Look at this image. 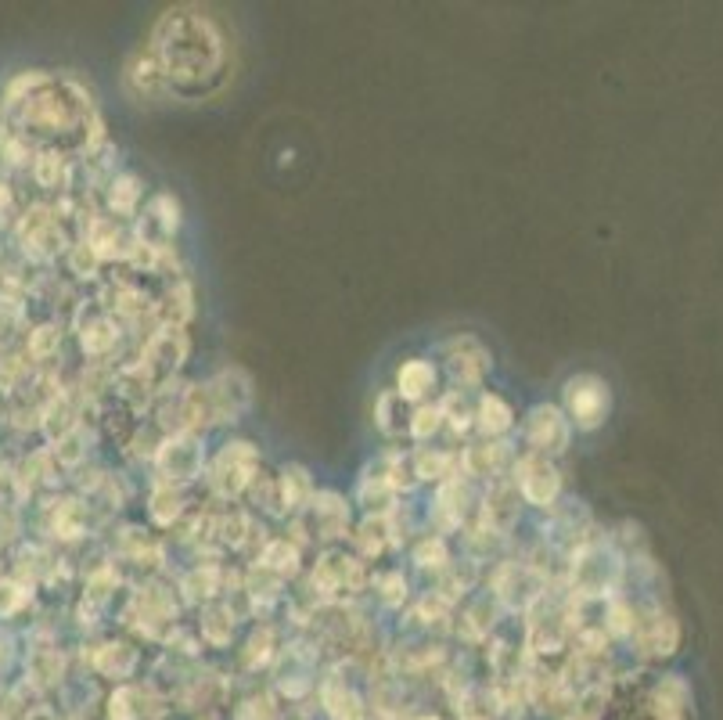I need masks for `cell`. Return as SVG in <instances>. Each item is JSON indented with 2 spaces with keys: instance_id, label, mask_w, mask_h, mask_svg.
Here are the masks:
<instances>
[{
  "instance_id": "obj_1",
  "label": "cell",
  "mask_w": 723,
  "mask_h": 720,
  "mask_svg": "<svg viewBox=\"0 0 723 720\" xmlns=\"http://www.w3.org/2000/svg\"><path fill=\"white\" fill-rule=\"evenodd\" d=\"M152 58L173 87H202L224 69V36L195 8H173L155 22Z\"/></svg>"
},
{
  "instance_id": "obj_2",
  "label": "cell",
  "mask_w": 723,
  "mask_h": 720,
  "mask_svg": "<svg viewBox=\"0 0 723 720\" xmlns=\"http://www.w3.org/2000/svg\"><path fill=\"white\" fill-rule=\"evenodd\" d=\"M8 112L22 126L18 137L40 141H65L83 126H94L90 101L72 80H58L51 72H26L8 87Z\"/></svg>"
},
{
  "instance_id": "obj_3",
  "label": "cell",
  "mask_w": 723,
  "mask_h": 720,
  "mask_svg": "<svg viewBox=\"0 0 723 720\" xmlns=\"http://www.w3.org/2000/svg\"><path fill=\"white\" fill-rule=\"evenodd\" d=\"M623 580V558L612 544H583L572 558V587L583 598H605Z\"/></svg>"
},
{
  "instance_id": "obj_4",
  "label": "cell",
  "mask_w": 723,
  "mask_h": 720,
  "mask_svg": "<svg viewBox=\"0 0 723 720\" xmlns=\"http://www.w3.org/2000/svg\"><path fill=\"white\" fill-rule=\"evenodd\" d=\"M259 476V450L245 440L224 443V450L216 454L213 468H209V483L220 497H238L241 490H249Z\"/></svg>"
},
{
  "instance_id": "obj_5",
  "label": "cell",
  "mask_w": 723,
  "mask_h": 720,
  "mask_svg": "<svg viewBox=\"0 0 723 720\" xmlns=\"http://www.w3.org/2000/svg\"><path fill=\"white\" fill-rule=\"evenodd\" d=\"M562 396H565V418L583 432L598 429L608 418V407H612L608 386L598 375H572L569 382H565Z\"/></svg>"
},
{
  "instance_id": "obj_6",
  "label": "cell",
  "mask_w": 723,
  "mask_h": 720,
  "mask_svg": "<svg viewBox=\"0 0 723 720\" xmlns=\"http://www.w3.org/2000/svg\"><path fill=\"white\" fill-rule=\"evenodd\" d=\"M18 245L40 263L54 260L58 252H65V231L62 224H58L54 209H44V206L26 209L22 220H18Z\"/></svg>"
},
{
  "instance_id": "obj_7",
  "label": "cell",
  "mask_w": 723,
  "mask_h": 720,
  "mask_svg": "<svg viewBox=\"0 0 723 720\" xmlns=\"http://www.w3.org/2000/svg\"><path fill=\"white\" fill-rule=\"evenodd\" d=\"M202 461H206V450H202V440H198L195 432H177L170 440H162V447L155 450L159 476L173 486L191 483L202 472Z\"/></svg>"
},
{
  "instance_id": "obj_8",
  "label": "cell",
  "mask_w": 723,
  "mask_h": 720,
  "mask_svg": "<svg viewBox=\"0 0 723 720\" xmlns=\"http://www.w3.org/2000/svg\"><path fill=\"white\" fill-rule=\"evenodd\" d=\"M209 404H213V422H238L252 404V378L241 368H220L206 382Z\"/></svg>"
},
{
  "instance_id": "obj_9",
  "label": "cell",
  "mask_w": 723,
  "mask_h": 720,
  "mask_svg": "<svg viewBox=\"0 0 723 720\" xmlns=\"http://www.w3.org/2000/svg\"><path fill=\"white\" fill-rule=\"evenodd\" d=\"M184 360H188V335L180 332V328L162 324L159 332L144 342L141 368L152 375V382H166V378H173Z\"/></svg>"
},
{
  "instance_id": "obj_10",
  "label": "cell",
  "mask_w": 723,
  "mask_h": 720,
  "mask_svg": "<svg viewBox=\"0 0 723 720\" xmlns=\"http://www.w3.org/2000/svg\"><path fill=\"white\" fill-rule=\"evenodd\" d=\"M515 490L536 508H551L562 494V476L544 454H526L515 468Z\"/></svg>"
},
{
  "instance_id": "obj_11",
  "label": "cell",
  "mask_w": 723,
  "mask_h": 720,
  "mask_svg": "<svg viewBox=\"0 0 723 720\" xmlns=\"http://www.w3.org/2000/svg\"><path fill=\"white\" fill-rule=\"evenodd\" d=\"M493 594L508 609H529L533 602L544 598V576L526 562H504L493 576Z\"/></svg>"
},
{
  "instance_id": "obj_12",
  "label": "cell",
  "mask_w": 723,
  "mask_h": 720,
  "mask_svg": "<svg viewBox=\"0 0 723 720\" xmlns=\"http://www.w3.org/2000/svg\"><path fill=\"white\" fill-rule=\"evenodd\" d=\"M313 587L324 594V598H346V594H357L364 587V566L360 558L342 555V551H328L321 555V562L313 566Z\"/></svg>"
},
{
  "instance_id": "obj_13",
  "label": "cell",
  "mask_w": 723,
  "mask_h": 720,
  "mask_svg": "<svg viewBox=\"0 0 723 720\" xmlns=\"http://www.w3.org/2000/svg\"><path fill=\"white\" fill-rule=\"evenodd\" d=\"M637 648L644 656H673V648L680 645V627L670 612L662 609H648V612H634V630Z\"/></svg>"
},
{
  "instance_id": "obj_14",
  "label": "cell",
  "mask_w": 723,
  "mask_h": 720,
  "mask_svg": "<svg viewBox=\"0 0 723 720\" xmlns=\"http://www.w3.org/2000/svg\"><path fill=\"white\" fill-rule=\"evenodd\" d=\"M526 440L533 443V454H562L569 447V418L554 404H536L526 418Z\"/></svg>"
},
{
  "instance_id": "obj_15",
  "label": "cell",
  "mask_w": 723,
  "mask_h": 720,
  "mask_svg": "<svg viewBox=\"0 0 723 720\" xmlns=\"http://www.w3.org/2000/svg\"><path fill=\"white\" fill-rule=\"evenodd\" d=\"M447 364L457 386H479L486 371H490V353L472 335H457L447 342Z\"/></svg>"
},
{
  "instance_id": "obj_16",
  "label": "cell",
  "mask_w": 723,
  "mask_h": 720,
  "mask_svg": "<svg viewBox=\"0 0 723 720\" xmlns=\"http://www.w3.org/2000/svg\"><path fill=\"white\" fill-rule=\"evenodd\" d=\"M83 245H87L98 260H119V256H134L141 238H134V234L126 231L123 224H116L112 216H94L87 224V242Z\"/></svg>"
},
{
  "instance_id": "obj_17",
  "label": "cell",
  "mask_w": 723,
  "mask_h": 720,
  "mask_svg": "<svg viewBox=\"0 0 723 720\" xmlns=\"http://www.w3.org/2000/svg\"><path fill=\"white\" fill-rule=\"evenodd\" d=\"M303 512H310L313 537H321V540L346 537V530H349V504L342 501L339 494H331V490H324V494H313Z\"/></svg>"
},
{
  "instance_id": "obj_18",
  "label": "cell",
  "mask_w": 723,
  "mask_h": 720,
  "mask_svg": "<svg viewBox=\"0 0 723 720\" xmlns=\"http://www.w3.org/2000/svg\"><path fill=\"white\" fill-rule=\"evenodd\" d=\"M126 87L134 90L137 98H159L166 90V76L152 54H137L134 62L126 65Z\"/></svg>"
},
{
  "instance_id": "obj_19",
  "label": "cell",
  "mask_w": 723,
  "mask_h": 720,
  "mask_svg": "<svg viewBox=\"0 0 723 720\" xmlns=\"http://www.w3.org/2000/svg\"><path fill=\"white\" fill-rule=\"evenodd\" d=\"M432 386H436V368H432L429 360L411 357L403 360L400 371H396V393H400L403 400H421Z\"/></svg>"
},
{
  "instance_id": "obj_20",
  "label": "cell",
  "mask_w": 723,
  "mask_h": 720,
  "mask_svg": "<svg viewBox=\"0 0 723 720\" xmlns=\"http://www.w3.org/2000/svg\"><path fill=\"white\" fill-rule=\"evenodd\" d=\"M486 522L493 533H508L518 522V490L511 483H497L486 494Z\"/></svg>"
},
{
  "instance_id": "obj_21",
  "label": "cell",
  "mask_w": 723,
  "mask_h": 720,
  "mask_svg": "<svg viewBox=\"0 0 723 720\" xmlns=\"http://www.w3.org/2000/svg\"><path fill=\"white\" fill-rule=\"evenodd\" d=\"M411 414L414 411H407V400H403L396 389H385V393L378 396L375 422H378V429H382L385 436H400L403 429L411 432Z\"/></svg>"
},
{
  "instance_id": "obj_22",
  "label": "cell",
  "mask_w": 723,
  "mask_h": 720,
  "mask_svg": "<svg viewBox=\"0 0 723 720\" xmlns=\"http://www.w3.org/2000/svg\"><path fill=\"white\" fill-rule=\"evenodd\" d=\"M277 486H281V504H285L288 512H303L306 504H310V497H313V479H310V472H306L303 465H285V468H281V479H277Z\"/></svg>"
},
{
  "instance_id": "obj_23",
  "label": "cell",
  "mask_w": 723,
  "mask_h": 720,
  "mask_svg": "<svg viewBox=\"0 0 723 720\" xmlns=\"http://www.w3.org/2000/svg\"><path fill=\"white\" fill-rule=\"evenodd\" d=\"M94 666H98V674H105V677H130L134 674V666H137V652L130 645L108 641V645L98 648Z\"/></svg>"
},
{
  "instance_id": "obj_24",
  "label": "cell",
  "mask_w": 723,
  "mask_h": 720,
  "mask_svg": "<svg viewBox=\"0 0 723 720\" xmlns=\"http://www.w3.org/2000/svg\"><path fill=\"white\" fill-rule=\"evenodd\" d=\"M324 706L335 720H364V702L353 688L339 681H328L324 684Z\"/></svg>"
},
{
  "instance_id": "obj_25",
  "label": "cell",
  "mask_w": 723,
  "mask_h": 720,
  "mask_svg": "<svg viewBox=\"0 0 723 720\" xmlns=\"http://www.w3.org/2000/svg\"><path fill=\"white\" fill-rule=\"evenodd\" d=\"M511 407L500 400L497 393H486L479 400V407H475V422H479V429L486 432V436H500V432L511 429Z\"/></svg>"
},
{
  "instance_id": "obj_26",
  "label": "cell",
  "mask_w": 723,
  "mask_h": 720,
  "mask_svg": "<svg viewBox=\"0 0 723 720\" xmlns=\"http://www.w3.org/2000/svg\"><path fill=\"white\" fill-rule=\"evenodd\" d=\"M33 180L40 188L58 191L69 184V162H65L62 152H40L33 159Z\"/></svg>"
},
{
  "instance_id": "obj_27",
  "label": "cell",
  "mask_w": 723,
  "mask_h": 720,
  "mask_svg": "<svg viewBox=\"0 0 723 720\" xmlns=\"http://www.w3.org/2000/svg\"><path fill=\"white\" fill-rule=\"evenodd\" d=\"M504 458H508V450H504V443H479V447H468L465 450V468L472 472V476H497L500 465H504Z\"/></svg>"
},
{
  "instance_id": "obj_28",
  "label": "cell",
  "mask_w": 723,
  "mask_h": 720,
  "mask_svg": "<svg viewBox=\"0 0 723 720\" xmlns=\"http://www.w3.org/2000/svg\"><path fill=\"white\" fill-rule=\"evenodd\" d=\"M184 515V490L173 483H162L152 490V519L159 526H173Z\"/></svg>"
},
{
  "instance_id": "obj_29",
  "label": "cell",
  "mask_w": 723,
  "mask_h": 720,
  "mask_svg": "<svg viewBox=\"0 0 723 720\" xmlns=\"http://www.w3.org/2000/svg\"><path fill=\"white\" fill-rule=\"evenodd\" d=\"M141 180L134 177V173H123V177L112 180V191H108V206H112V213L119 216H134L137 206H141Z\"/></svg>"
},
{
  "instance_id": "obj_30",
  "label": "cell",
  "mask_w": 723,
  "mask_h": 720,
  "mask_svg": "<svg viewBox=\"0 0 723 720\" xmlns=\"http://www.w3.org/2000/svg\"><path fill=\"white\" fill-rule=\"evenodd\" d=\"M116 339H119V332L108 317H94V321H87V328L80 332L83 350H87L90 357H105V353L116 346Z\"/></svg>"
},
{
  "instance_id": "obj_31",
  "label": "cell",
  "mask_w": 723,
  "mask_h": 720,
  "mask_svg": "<svg viewBox=\"0 0 723 720\" xmlns=\"http://www.w3.org/2000/svg\"><path fill=\"white\" fill-rule=\"evenodd\" d=\"M393 486H389V479H385V472L382 476H371L367 472L364 479H360V504H364L367 512H378V515H385L389 512V504H393Z\"/></svg>"
},
{
  "instance_id": "obj_32",
  "label": "cell",
  "mask_w": 723,
  "mask_h": 720,
  "mask_svg": "<svg viewBox=\"0 0 723 720\" xmlns=\"http://www.w3.org/2000/svg\"><path fill=\"white\" fill-rule=\"evenodd\" d=\"M202 634H206L209 645H227L234 634V612L224 609V605H209L202 612Z\"/></svg>"
},
{
  "instance_id": "obj_33",
  "label": "cell",
  "mask_w": 723,
  "mask_h": 720,
  "mask_svg": "<svg viewBox=\"0 0 723 720\" xmlns=\"http://www.w3.org/2000/svg\"><path fill=\"white\" fill-rule=\"evenodd\" d=\"M259 562H263L267 569H274V573L285 580V576H292L295 569H299V548H295V544H288V540H270Z\"/></svg>"
},
{
  "instance_id": "obj_34",
  "label": "cell",
  "mask_w": 723,
  "mask_h": 720,
  "mask_svg": "<svg viewBox=\"0 0 723 720\" xmlns=\"http://www.w3.org/2000/svg\"><path fill=\"white\" fill-rule=\"evenodd\" d=\"M191 288L188 285H173L170 292H166V299H162V306H159V314H162V321L170 324V328H180V324L188 321L191 317Z\"/></svg>"
},
{
  "instance_id": "obj_35",
  "label": "cell",
  "mask_w": 723,
  "mask_h": 720,
  "mask_svg": "<svg viewBox=\"0 0 723 720\" xmlns=\"http://www.w3.org/2000/svg\"><path fill=\"white\" fill-rule=\"evenodd\" d=\"M220 591V569L216 566H198L184 576V594L188 602H202V598H213Z\"/></svg>"
},
{
  "instance_id": "obj_36",
  "label": "cell",
  "mask_w": 723,
  "mask_h": 720,
  "mask_svg": "<svg viewBox=\"0 0 723 720\" xmlns=\"http://www.w3.org/2000/svg\"><path fill=\"white\" fill-rule=\"evenodd\" d=\"M454 468V454L443 450H418L414 454V476L418 479H447Z\"/></svg>"
},
{
  "instance_id": "obj_37",
  "label": "cell",
  "mask_w": 723,
  "mask_h": 720,
  "mask_svg": "<svg viewBox=\"0 0 723 720\" xmlns=\"http://www.w3.org/2000/svg\"><path fill=\"white\" fill-rule=\"evenodd\" d=\"M148 220L162 227V234H173L180 227V202L170 191H159V195L148 202Z\"/></svg>"
},
{
  "instance_id": "obj_38",
  "label": "cell",
  "mask_w": 723,
  "mask_h": 720,
  "mask_svg": "<svg viewBox=\"0 0 723 720\" xmlns=\"http://www.w3.org/2000/svg\"><path fill=\"white\" fill-rule=\"evenodd\" d=\"M357 540L360 548H364V555H378V551L385 548V540H389V519H385V515H367Z\"/></svg>"
},
{
  "instance_id": "obj_39",
  "label": "cell",
  "mask_w": 723,
  "mask_h": 720,
  "mask_svg": "<svg viewBox=\"0 0 723 720\" xmlns=\"http://www.w3.org/2000/svg\"><path fill=\"white\" fill-rule=\"evenodd\" d=\"M29 674L40 684H54L62 677V656L54 648H36L33 656H29Z\"/></svg>"
},
{
  "instance_id": "obj_40",
  "label": "cell",
  "mask_w": 723,
  "mask_h": 720,
  "mask_svg": "<svg viewBox=\"0 0 723 720\" xmlns=\"http://www.w3.org/2000/svg\"><path fill=\"white\" fill-rule=\"evenodd\" d=\"M62 346V332L54 328V324H40L29 332V357L33 360H51Z\"/></svg>"
},
{
  "instance_id": "obj_41",
  "label": "cell",
  "mask_w": 723,
  "mask_h": 720,
  "mask_svg": "<svg viewBox=\"0 0 723 720\" xmlns=\"http://www.w3.org/2000/svg\"><path fill=\"white\" fill-rule=\"evenodd\" d=\"M414 562L421 569H443L450 562V551H447V540L443 537H425L414 551Z\"/></svg>"
},
{
  "instance_id": "obj_42",
  "label": "cell",
  "mask_w": 723,
  "mask_h": 720,
  "mask_svg": "<svg viewBox=\"0 0 723 720\" xmlns=\"http://www.w3.org/2000/svg\"><path fill=\"white\" fill-rule=\"evenodd\" d=\"M439 425H443V407L439 404H425L411 414V436L414 440H429Z\"/></svg>"
},
{
  "instance_id": "obj_43",
  "label": "cell",
  "mask_w": 723,
  "mask_h": 720,
  "mask_svg": "<svg viewBox=\"0 0 723 720\" xmlns=\"http://www.w3.org/2000/svg\"><path fill=\"white\" fill-rule=\"evenodd\" d=\"M29 602V591L22 580H0V616H15Z\"/></svg>"
},
{
  "instance_id": "obj_44",
  "label": "cell",
  "mask_w": 723,
  "mask_h": 720,
  "mask_svg": "<svg viewBox=\"0 0 723 720\" xmlns=\"http://www.w3.org/2000/svg\"><path fill=\"white\" fill-rule=\"evenodd\" d=\"M270 648H274V630L259 627L256 634L249 638V648H245V666H259L270 659Z\"/></svg>"
},
{
  "instance_id": "obj_45",
  "label": "cell",
  "mask_w": 723,
  "mask_h": 720,
  "mask_svg": "<svg viewBox=\"0 0 723 720\" xmlns=\"http://www.w3.org/2000/svg\"><path fill=\"white\" fill-rule=\"evenodd\" d=\"M385 587H389V591H385V602H389V605H396V602H400V598H403V594H400V587H407V584H403L400 576H389V584H385Z\"/></svg>"
},
{
  "instance_id": "obj_46",
  "label": "cell",
  "mask_w": 723,
  "mask_h": 720,
  "mask_svg": "<svg viewBox=\"0 0 723 720\" xmlns=\"http://www.w3.org/2000/svg\"><path fill=\"white\" fill-rule=\"evenodd\" d=\"M0 137H4V112H0Z\"/></svg>"
},
{
  "instance_id": "obj_47",
  "label": "cell",
  "mask_w": 723,
  "mask_h": 720,
  "mask_svg": "<svg viewBox=\"0 0 723 720\" xmlns=\"http://www.w3.org/2000/svg\"><path fill=\"white\" fill-rule=\"evenodd\" d=\"M288 720H303V717H299V713H292V717H288Z\"/></svg>"
}]
</instances>
